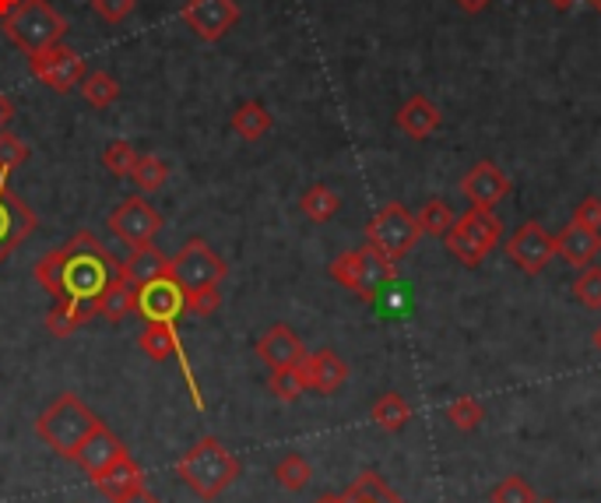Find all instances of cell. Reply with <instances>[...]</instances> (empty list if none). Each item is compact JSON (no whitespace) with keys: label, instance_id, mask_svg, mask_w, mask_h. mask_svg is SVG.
<instances>
[{"label":"cell","instance_id":"obj_11","mask_svg":"<svg viewBox=\"0 0 601 503\" xmlns=\"http://www.w3.org/2000/svg\"><path fill=\"white\" fill-rule=\"evenodd\" d=\"M39 218L28 204L14 194V187L8 184V176L0 173V264H4L14 250H18L28 236L36 232Z\"/></svg>","mask_w":601,"mask_h":503},{"label":"cell","instance_id":"obj_26","mask_svg":"<svg viewBox=\"0 0 601 503\" xmlns=\"http://www.w3.org/2000/svg\"><path fill=\"white\" fill-rule=\"evenodd\" d=\"M345 503H404L390 486L377 476V471H363L349 490L341 493Z\"/></svg>","mask_w":601,"mask_h":503},{"label":"cell","instance_id":"obj_38","mask_svg":"<svg viewBox=\"0 0 601 503\" xmlns=\"http://www.w3.org/2000/svg\"><path fill=\"white\" fill-rule=\"evenodd\" d=\"M574 295H577V303H584L588 310H601V268H594V264L580 268L577 282H574Z\"/></svg>","mask_w":601,"mask_h":503},{"label":"cell","instance_id":"obj_42","mask_svg":"<svg viewBox=\"0 0 601 503\" xmlns=\"http://www.w3.org/2000/svg\"><path fill=\"white\" fill-rule=\"evenodd\" d=\"M574 222L577 226H588L601 232V198H584L574 209Z\"/></svg>","mask_w":601,"mask_h":503},{"label":"cell","instance_id":"obj_41","mask_svg":"<svg viewBox=\"0 0 601 503\" xmlns=\"http://www.w3.org/2000/svg\"><path fill=\"white\" fill-rule=\"evenodd\" d=\"M218 306H222V292L218 289L187 292V314L190 317H212Z\"/></svg>","mask_w":601,"mask_h":503},{"label":"cell","instance_id":"obj_36","mask_svg":"<svg viewBox=\"0 0 601 503\" xmlns=\"http://www.w3.org/2000/svg\"><path fill=\"white\" fill-rule=\"evenodd\" d=\"M102 166H107L116 180H130L134 166H138V152H134L130 141H110L107 152H102Z\"/></svg>","mask_w":601,"mask_h":503},{"label":"cell","instance_id":"obj_15","mask_svg":"<svg viewBox=\"0 0 601 503\" xmlns=\"http://www.w3.org/2000/svg\"><path fill=\"white\" fill-rule=\"evenodd\" d=\"M134 314L145 320H179L187 314V292L170 275L152 278L134 292Z\"/></svg>","mask_w":601,"mask_h":503},{"label":"cell","instance_id":"obj_31","mask_svg":"<svg viewBox=\"0 0 601 503\" xmlns=\"http://www.w3.org/2000/svg\"><path fill=\"white\" fill-rule=\"evenodd\" d=\"M78 92H82V99L88 102V106L107 110V106H113V102H116L120 85H116L113 74H107V71H92V74H85V78H82Z\"/></svg>","mask_w":601,"mask_h":503},{"label":"cell","instance_id":"obj_48","mask_svg":"<svg viewBox=\"0 0 601 503\" xmlns=\"http://www.w3.org/2000/svg\"><path fill=\"white\" fill-rule=\"evenodd\" d=\"M594 349H598V352H601V328H598V331H594Z\"/></svg>","mask_w":601,"mask_h":503},{"label":"cell","instance_id":"obj_8","mask_svg":"<svg viewBox=\"0 0 601 503\" xmlns=\"http://www.w3.org/2000/svg\"><path fill=\"white\" fill-rule=\"evenodd\" d=\"M418 236H423V229H418V218L398 201L384 204V209L373 215L370 226H366V243L373 250H380V254L387 261H395V264L404 254H412L415 243H418Z\"/></svg>","mask_w":601,"mask_h":503},{"label":"cell","instance_id":"obj_4","mask_svg":"<svg viewBox=\"0 0 601 503\" xmlns=\"http://www.w3.org/2000/svg\"><path fill=\"white\" fill-rule=\"evenodd\" d=\"M99 426V416L88 408L78 394H60L53 405H47L36 419L39 440L53 448L60 457H74V451L82 448V440Z\"/></svg>","mask_w":601,"mask_h":503},{"label":"cell","instance_id":"obj_7","mask_svg":"<svg viewBox=\"0 0 601 503\" xmlns=\"http://www.w3.org/2000/svg\"><path fill=\"white\" fill-rule=\"evenodd\" d=\"M225 261L208 247L201 236H193L170 257V278L184 292H201V289H218L225 282Z\"/></svg>","mask_w":601,"mask_h":503},{"label":"cell","instance_id":"obj_50","mask_svg":"<svg viewBox=\"0 0 601 503\" xmlns=\"http://www.w3.org/2000/svg\"><path fill=\"white\" fill-rule=\"evenodd\" d=\"M535 503H555V500H535Z\"/></svg>","mask_w":601,"mask_h":503},{"label":"cell","instance_id":"obj_23","mask_svg":"<svg viewBox=\"0 0 601 503\" xmlns=\"http://www.w3.org/2000/svg\"><path fill=\"white\" fill-rule=\"evenodd\" d=\"M92 482H96V490H99L102 496L116 503L120 496H127L130 490H138V486H145V476H141L138 462H134L130 454H124L116 465H110V468L102 471V476H96Z\"/></svg>","mask_w":601,"mask_h":503},{"label":"cell","instance_id":"obj_19","mask_svg":"<svg viewBox=\"0 0 601 503\" xmlns=\"http://www.w3.org/2000/svg\"><path fill=\"white\" fill-rule=\"evenodd\" d=\"M258 356L272 369H281V366H296L299 360H303L306 345H303V338L289 328V324H275V328H267L258 338Z\"/></svg>","mask_w":601,"mask_h":503},{"label":"cell","instance_id":"obj_6","mask_svg":"<svg viewBox=\"0 0 601 503\" xmlns=\"http://www.w3.org/2000/svg\"><path fill=\"white\" fill-rule=\"evenodd\" d=\"M503 236V222L500 215H492V209H472L461 218H454V226L443 236L447 250L454 254L458 264L464 268H478Z\"/></svg>","mask_w":601,"mask_h":503},{"label":"cell","instance_id":"obj_12","mask_svg":"<svg viewBox=\"0 0 601 503\" xmlns=\"http://www.w3.org/2000/svg\"><path fill=\"white\" fill-rule=\"evenodd\" d=\"M179 18L193 36L204 42H218L225 33H233L239 22V4L236 0H187L179 8Z\"/></svg>","mask_w":601,"mask_h":503},{"label":"cell","instance_id":"obj_22","mask_svg":"<svg viewBox=\"0 0 601 503\" xmlns=\"http://www.w3.org/2000/svg\"><path fill=\"white\" fill-rule=\"evenodd\" d=\"M437 127H440V110L433 106L426 96H412L398 110V130H401V135L415 138V141L437 135Z\"/></svg>","mask_w":601,"mask_h":503},{"label":"cell","instance_id":"obj_30","mask_svg":"<svg viewBox=\"0 0 601 503\" xmlns=\"http://www.w3.org/2000/svg\"><path fill=\"white\" fill-rule=\"evenodd\" d=\"M96 310L92 306H74V303H53V310L47 314V331L53 338H67L82 328L85 320H92Z\"/></svg>","mask_w":601,"mask_h":503},{"label":"cell","instance_id":"obj_24","mask_svg":"<svg viewBox=\"0 0 601 503\" xmlns=\"http://www.w3.org/2000/svg\"><path fill=\"white\" fill-rule=\"evenodd\" d=\"M134 292H138V286H130L127 278L116 272L107 282V289L96 295V314L110 324H120L127 314H134Z\"/></svg>","mask_w":601,"mask_h":503},{"label":"cell","instance_id":"obj_51","mask_svg":"<svg viewBox=\"0 0 601 503\" xmlns=\"http://www.w3.org/2000/svg\"><path fill=\"white\" fill-rule=\"evenodd\" d=\"M594 8H598V11H601V0H594Z\"/></svg>","mask_w":601,"mask_h":503},{"label":"cell","instance_id":"obj_35","mask_svg":"<svg viewBox=\"0 0 601 503\" xmlns=\"http://www.w3.org/2000/svg\"><path fill=\"white\" fill-rule=\"evenodd\" d=\"M415 218H418L423 236H437V240H443V236L450 232V226H454V212H450L447 201H426L423 212H418Z\"/></svg>","mask_w":601,"mask_h":503},{"label":"cell","instance_id":"obj_44","mask_svg":"<svg viewBox=\"0 0 601 503\" xmlns=\"http://www.w3.org/2000/svg\"><path fill=\"white\" fill-rule=\"evenodd\" d=\"M14 124V102L11 96H0V130H8Z\"/></svg>","mask_w":601,"mask_h":503},{"label":"cell","instance_id":"obj_9","mask_svg":"<svg viewBox=\"0 0 601 503\" xmlns=\"http://www.w3.org/2000/svg\"><path fill=\"white\" fill-rule=\"evenodd\" d=\"M28 71L36 74V78L53 88V92H71V88H78L82 78H85V56L78 50L64 47V42H57V47H47L39 53H28Z\"/></svg>","mask_w":601,"mask_h":503},{"label":"cell","instance_id":"obj_28","mask_svg":"<svg viewBox=\"0 0 601 503\" xmlns=\"http://www.w3.org/2000/svg\"><path fill=\"white\" fill-rule=\"evenodd\" d=\"M272 113H267L261 102H243L236 113H233V130L243 141H261L267 130H272Z\"/></svg>","mask_w":601,"mask_h":503},{"label":"cell","instance_id":"obj_10","mask_svg":"<svg viewBox=\"0 0 601 503\" xmlns=\"http://www.w3.org/2000/svg\"><path fill=\"white\" fill-rule=\"evenodd\" d=\"M138 345H141L145 356H148V360H155V363L176 360V363H179V369H184V380H187V388H190L193 405H198V412H204L201 391H198V380H193V374H190V360H187L184 345H179L176 320H148V324H145V331H141V338H138Z\"/></svg>","mask_w":601,"mask_h":503},{"label":"cell","instance_id":"obj_45","mask_svg":"<svg viewBox=\"0 0 601 503\" xmlns=\"http://www.w3.org/2000/svg\"><path fill=\"white\" fill-rule=\"evenodd\" d=\"M458 8H461L464 14H478V11L489 8V0H458Z\"/></svg>","mask_w":601,"mask_h":503},{"label":"cell","instance_id":"obj_20","mask_svg":"<svg viewBox=\"0 0 601 503\" xmlns=\"http://www.w3.org/2000/svg\"><path fill=\"white\" fill-rule=\"evenodd\" d=\"M303 369H306L310 391H321V394H335L341 383L349 380V363H345L338 352H330V349L306 352Z\"/></svg>","mask_w":601,"mask_h":503},{"label":"cell","instance_id":"obj_27","mask_svg":"<svg viewBox=\"0 0 601 503\" xmlns=\"http://www.w3.org/2000/svg\"><path fill=\"white\" fill-rule=\"evenodd\" d=\"M341 209V198L338 190H330L327 184H313L310 190H303L299 198V212H303L310 222H330Z\"/></svg>","mask_w":601,"mask_h":503},{"label":"cell","instance_id":"obj_39","mask_svg":"<svg viewBox=\"0 0 601 503\" xmlns=\"http://www.w3.org/2000/svg\"><path fill=\"white\" fill-rule=\"evenodd\" d=\"M25 159H28V144L18 135H11V130H0V173L11 176Z\"/></svg>","mask_w":601,"mask_h":503},{"label":"cell","instance_id":"obj_43","mask_svg":"<svg viewBox=\"0 0 601 503\" xmlns=\"http://www.w3.org/2000/svg\"><path fill=\"white\" fill-rule=\"evenodd\" d=\"M116 503H162V500L155 493H148L145 486H138V490H130L127 496H120Z\"/></svg>","mask_w":601,"mask_h":503},{"label":"cell","instance_id":"obj_1","mask_svg":"<svg viewBox=\"0 0 601 503\" xmlns=\"http://www.w3.org/2000/svg\"><path fill=\"white\" fill-rule=\"evenodd\" d=\"M113 275H116V261L99 243V236L88 229L74 232L64 247L50 250L36 264V282L53 295V303H74L92 310H96V295L107 289Z\"/></svg>","mask_w":601,"mask_h":503},{"label":"cell","instance_id":"obj_2","mask_svg":"<svg viewBox=\"0 0 601 503\" xmlns=\"http://www.w3.org/2000/svg\"><path fill=\"white\" fill-rule=\"evenodd\" d=\"M176 476L187 482L193 496L212 503L239 479V457L218 437H201L176 462Z\"/></svg>","mask_w":601,"mask_h":503},{"label":"cell","instance_id":"obj_40","mask_svg":"<svg viewBox=\"0 0 601 503\" xmlns=\"http://www.w3.org/2000/svg\"><path fill=\"white\" fill-rule=\"evenodd\" d=\"M134 8H138V0H92V11L107 25H124L134 14Z\"/></svg>","mask_w":601,"mask_h":503},{"label":"cell","instance_id":"obj_34","mask_svg":"<svg viewBox=\"0 0 601 503\" xmlns=\"http://www.w3.org/2000/svg\"><path fill=\"white\" fill-rule=\"evenodd\" d=\"M447 419L454 423V430L472 433V430H478V426H483L486 408H483V402H478V398L464 394V398H458V402L447 405Z\"/></svg>","mask_w":601,"mask_h":503},{"label":"cell","instance_id":"obj_18","mask_svg":"<svg viewBox=\"0 0 601 503\" xmlns=\"http://www.w3.org/2000/svg\"><path fill=\"white\" fill-rule=\"evenodd\" d=\"M552 240H555V257L574 272L588 268V264H594V257L601 254V232L577 226V222H569V226L560 236H552Z\"/></svg>","mask_w":601,"mask_h":503},{"label":"cell","instance_id":"obj_3","mask_svg":"<svg viewBox=\"0 0 601 503\" xmlns=\"http://www.w3.org/2000/svg\"><path fill=\"white\" fill-rule=\"evenodd\" d=\"M330 278L349 292H355L363 303H380V295L398 282V264L387 261L380 250L370 243L359 250H345L330 261Z\"/></svg>","mask_w":601,"mask_h":503},{"label":"cell","instance_id":"obj_21","mask_svg":"<svg viewBox=\"0 0 601 503\" xmlns=\"http://www.w3.org/2000/svg\"><path fill=\"white\" fill-rule=\"evenodd\" d=\"M116 272L124 275L130 286H145V282H152V278L170 275V257H165L155 243L134 247V254L124 264H116Z\"/></svg>","mask_w":601,"mask_h":503},{"label":"cell","instance_id":"obj_49","mask_svg":"<svg viewBox=\"0 0 601 503\" xmlns=\"http://www.w3.org/2000/svg\"><path fill=\"white\" fill-rule=\"evenodd\" d=\"M552 4H555V8H566V4H569V0H552Z\"/></svg>","mask_w":601,"mask_h":503},{"label":"cell","instance_id":"obj_33","mask_svg":"<svg viewBox=\"0 0 601 503\" xmlns=\"http://www.w3.org/2000/svg\"><path fill=\"white\" fill-rule=\"evenodd\" d=\"M130 180L138 184V190H145V194H152V190H159L170 180V162L159 155H138V166H134Z\"/></svg>","mask_w":601,"mask_h":503},{"label":"cell","instance_id":"obj_25","mask_svg":"<svg viewBox=\"0 0 601 503\" xmlns=\"http://www.w3.org/2000/svg\"><path fill=\"white\" fill-rule=\"evenodd\" d=\"M370 419L380 426V430H387V433H398V430H404V426L412 423V405L404 402L401 394H395V391H387V394H380L377 402H373V408H370Z\"/></svg>","mask_w":601,"mask_h":503},{"label":"cell","instance_id":"obj_47","mask_svg":"<svg viewBox=\"0 0 601 503\" xmlns=\"http://www.w3.org/2000/svg\"><path fill=\"white\" fill-rule=\"evenodd\" d=\"M317 503H345V500H341V496H335V493H330V496H321Z\"/></svg>","mask_w":601,"mask_h":503},{"label":"cell","instance_id":"obj_32","mask_svg":"<svg viewBox=\"0 0 601 503\" xmlns=\"http://www.w3.org/2000/svg\"><path fill=\"white\" fill-rule=\"evenodd\" d=\"M275 479H278V486L281 490H289V493H299V490H306L310 486V479H313V468H310V462L303 454H285L281 462L275 465Z\"/></svg>","mask_w":601,"mask_h":503},{"label":"cell","instance_id":"obj_29","mask_svg":"<svg viewBox=\"0 0 601 503\" xmlns=\"http://www.w3.org/2000/svg\"><path fill=\"white\" fill-rule=\"evenodd\" d=\"M303 360H306V356H303ZM303 360H299L296 366L272 369V380H267V388H272V394L278 398V402H296V398H303V394L310 391Z\"/></svg>","mask_w":601,"mask_h":503},{"label":"cell","instance_id":"obj_13","mask_svg":"<svg viewBox=\"0 0 601 503\" xmlns=\"http://www.w3.org/2000/svg\"><path fill=\"white\" fill-rule=\"evenodd\" d=\"M110 229H113L130 250H134V247H148V243H155V236L162 232V215L138 194V198H127V201L120 204V209L110 215Z\"/></svg>","mask_w":601,"mask_h":503},{"label":"cell","instance_id":"obj_14","mask_svg":"<svg viewBox=\"0 0 601 503\" xmlns=\"http://www.w3.org/2000/svg\"><path fill=\"white\" fill-rule=\"evenodd\" d=\"M506 257L517 264L524 275H542L549 268V261L555 257V240L538 226V222H524L517 232L506 240Z\"/></svg>","mask_w":601,"mask_h":503},{"label":"cell","instance_id":"obj_5","mask_svg":"<svg viewBox=\"0 0 601 503\" xmlns=\"http://www.w3.org/2000/svg\"><path fill=\"white\" fill-rule=\"evenodd\" d=\"M0 25H4V36L25 53L57 47L71 28L67 18L50 4V0H22L8 18H0Z\"/></svg>","mask_w":601,"mask_h":503},{"label":"cell","instance_id":"obj_17","mask_svg":"<svg viewBox=\"0 0 601 503\" xmlns=\"http://www.w3.org/2000/svg\"><path fill=\"white\" fill-rule=\"evenodd\" d=\"M461 190H464V198L472 201V209H496V204L510 194V180L496 162H475V166L464 173Z\"/></svg>","mask_w":601,"mask_h":503},{"label":"cell","instance_id":"obj_16","mask_svg":"<svg viewBox=\"0 0 601 503\" xmlns=\"http://www.w3.org/2000/svg\"><path fill=\"white\" fill-rule=\"evenodd\" d=\"M124 454H127V443L120 440L107 423H99L96 430L82 440V448L74 451L71 462L78 465L88 479H96V476H102V471H107L110 465H116Z\"/></svg>","mask_w":601,"mask_h":503},{"label":"cell","instance_id":"obj_46","mask_svg":"<svg viewBox=\"0 0 601 503\" xmlns=\"http://www.w3.org/2000/svg\"><path fill=\"white\" fill-rule=\"evenodd\" d=\"M18 4H22V0H0V18H8V14L18 8Z\"/></svg>","mask_w":601,"mask_h":503},{"label":"cell","instance_id":"obj_37","mask_svg":"<svg viewBox=\"0 0 601 503\" xmlns=\"http://www.w3.org/2000/svg\"><path fill=\"white\" fill-rule=\"evenodd\" d=\"M492 503H535V490H531V482H524L521 476H506L503 482H496L492 486V493H489Z\"/></svg>","mask_w":601,"mask_h":503}]
</instances>
